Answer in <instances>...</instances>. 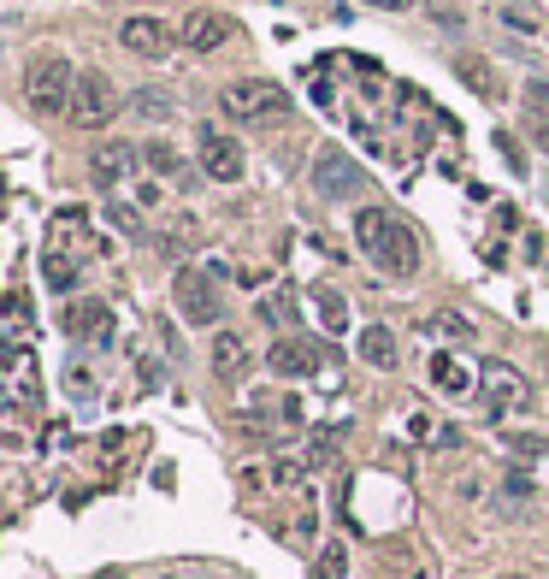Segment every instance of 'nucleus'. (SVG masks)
Here are the masks:
<instances>
[{
  "label": "nucleus",
  "mask_w": 549,
  "mask_h": 579,
  "mask_svg": "<svg viewBox=\"0 0 549 579\" xmlns=\"http://www.w3.org/2000/svg\"><path fill=\"white\" fill-rule=\"evenodd\" d=\"M65 385L77 390V396H89V373H83V367H71V373H65Z\"/></svg>",
  "instance_id": "nucleus-29"
},
{
  "label": "nucleus",
  "mask_w": 549,
  "mask_h": 579,
  "mask_svg": "<svg viewBox=\"0 0 549 579\" xmlns=\"http://www.w3.org/2000/svg\"><path fill=\"white\" fill-rule=\"evenodd\" d=\"M455 71H461V77H467V83H473V89H479L485 101H502V83L490 77V65H485V60H467V54H461V60H455Z\"/></svg>",
  "instance_id": "nucleus-20"
},
{
  "label": "nucleus",
  "mask_w": 549,
  "mask_h": 579,
  "mask_svg": "<svg viewBox=\"0 0 549 579\" xmlns=\"http://www.w3.org/2000/svg\"><path fill=\"white\" fill-rule=\"evenodd\" d=\"M502 18H508V24H514V30H538V18H532V12H520V6H508V12H502Z\"/></svg>",
  "instance_id": "nucleus-28"
},
{
  "label": "nucleus",
  "mask_w": 549,
  "mask_h": 579,
  "mask_svg": "<svg viewBox=\"0 0 549 579\" xmlns=\"http://www.w3.org/2000/svg\"><path fill=\"white\" fill-rule=\"evenodd\" d=\"M431 385L449 390V396H461V390H473V373H467L455 355H431Z\"/></svg>",
  "instance_id": "nucleus-18"
},
{
  "label": "nucleus",
  "mask_w": 549,
  "mask_h": 579,
  "mask_svg": "<svg viewBox=\"0 0 549 579\" xmlns=\"http://www.w3.org/2000/svg\"><path fill=\"white\" fill-rule=\"evenodd\" d=\"M195 160H201V172H207L213 184H237V178H243V148L213 125L195 130Z\"/></svg>",
  "instance_id": "nucleus-7"
},
{
  "label": "nucleus",
  "mask_w": 549,
  "mask_h": 579,
  "mask_svg": "<svg viewBox=\"0 0 549 579\" xmlns=\"http://www.w3.org/2000/svg\"><path fill=\"white\" fill-rule=\"evenodd\" d=\"M42 278H48V290H77V260L71 255H60V249H48V255H42Z\"/></svg>",
  "instance_id": "nucleus-19"
},
{
  "label": "nucleus",
  "mask_w": 549,
  "mask_h": 579,
  "mask_svg": "<svg viewBox=\"0 0 549 579\" xmlns=\"http://www.w3.org/2000/svg\"><path fill=\"white\" fill-rule=\"evenodd\" d=\"M361 361H366V367H378V373H390V367L402 361V349H396V331H390V325H366V331H361Z\"/></svg>",
  "instance_id": "nucleus-16"
},
{
  "label": "nucleus",
  "mask_w": 549,
  "mask_h": 579,
  "mask_svg": "<svg viewBox=\"0 0 549 579\" xmlns=\"http://www.w3.org/2000/svg\"><path fill=\"white\" fill-rule=\"evenodd\" d=\"M136 113H148V119H172V95H136Z\"/></svg>",
  "instance_id": "nucleus-26"
},
{
  "label": "nucleus",
  "mask_w": 549,
  "mask_h": 579,
  "mask_svg": "<svg viewBox=\"0 0 549 579\" xmlns=\"http://www.w3.org/2000/svg\"><path fill=\"white\" fill-rule=\"evenodd\" d=\"M260 314H266L272 325H290V320H296V296H290V290H284V296H266Z\"/></svg>",
  "instance_id": "nucleus-22"
},
{
  "label": "nucleus",
  "mask_w": 549,
  "mask_h": 579,
  "mask_svg": "<svg viewBox=\"0 0 549 579\" xmlns=\"http://www.w3.org/2000/svg\"><path fill=\"white\" fill-rule=\"evenodd\" d=\"M313 190L325 195V201H361L366 195L361 160H349L343 148H319L313 154Z\"/></svg>",
  "instance_id": "nucleus-5"
},
{
  "label": "nucleus",
  "mask_w": 549,
  "mask_h": 579,
  "mask_svg": "<svg viewBox=\"0 0 549 579\" xmlns=\"http://www.w3.org/2000/svg\"><path fill=\"white\" fill-rule=\"evenodd\" d=\"M502 579H526V574H502Z\"/></svg>",
  "instance_id": "nucleus-31"
},
{
  "label": "nucleus",
  "mask_w": 549,
  "mask_h": 579,
  "mask_svg": "<svg viewBox=\"0 0 549 579\" xmlns=\"http://www.w3.org/2000/svg\"><path fill=\"white\" fill-rule=\"evenodd\" d=\"M231 36H237V24H231L219 6H195V12L178 24V42L189 48V54H219Z\"/></svg>",
  "instance_id": "nucleus-8"
},
{
  "label": "nucleus",
  "mask_w": 549,
  "mask_h": 579,
  "mask_svg": "<svg viewBox=\"0 0 549 579\" xmlns=\"http://www.w3.org/2000/svg\"><path fill=\"white\" fill-rule=\"evenodd\" d=\"M71 95H77V71H71L65 54H36V60L24 65V101H30V113H42V119L71 113Z\"/></svg>",
  "instance_id": "nucleus-2"
},
{
  "label": "nucleus",
  "mask_w": 549,
  "mask_h": 579,
  "mask_svg": "<svg viewBox=\"0 0 549 579\" xmlns=\"http://www.w3.org/2000/svg\"><path fill=\"white\" fill-rule=\"evenodd\" d=\"M142 160H148L154 172H166V178H172V172H178V166H183V160H178V154H172V148H166V142H148V148H142Z\"/></svg>",
  "instance_id": "nucleus-24"
},
{
  "label": "nucleus",
  "mask_w": 549,
  "mask_h": 579,
  "mask_svg": "<svg viewBox=\"0 0 549 579\" xmlns=\"http://www.w3.org/2000/svg\"><path fill=\"white\" fill-rule=\"evenodd\" d=\"M213 373H219L225 385H237L248 373V343L237 331H219V337H213Z\"/></svg>",
  "instance_id": "nucleus-14"
},
{
  "label": "nucleus",
  "mask_w": 549,
  "mask_h": 579,
  "mask_svg": "<svg viewBox=\"0 0 549 579\" xmlns=\"http://www.w3.org/2000/svg\"><path fill=\"white\" fill-rule=\"evenodd\" d=\"M266 367L278 379H307V373L325 367V343H313V337H278L272 355H266Z\"/></svg>",
  "instance_id": "nucleus-11"
},
{
  "label": "nucleus",
  "mask_w": 549,
  "mask_h": 579,
  "mask_svg": "<svg viewBox=\"0 0 549 579\" xmlns=\"http://www.w3.org/2000/svg\"><path fill=\"white\" fill-rule=\"evenodd\" d=\"M479 396H485V414H508V408H526V402H532L526 379H520L508 361H485V373H479Z\"/></svg>",
  "instance_id": "nucleus-10"
},
{
  "label": "nucleus",
  "mask_w": 549,
  "mask_h": 579,
  "mask_svg": "<svg viewBox=\"0 0 549 579\" xmlns=\"http://www.w3.org/2000/svg\"><path fill=\"white\" fill-rule=\"evenodd\" d=\"M107 579H124V574H107Z\"/></svg>",
  "instance_id": "nucleus-32"
},
{
  "label": "nucleus",
  "mask_w": 549,
  "mask_h": 579,
  "mask_svg": "<svg viewBox=\"0 0 549 579\" xmlns=\"http://www.w3.org/2000/svg\"><path fill=\"white\" fill-rule=\"evenodd\" d=\"M65 331L77 343H113V308L107 302H71L65 308Z\"/></svg>",
  "instance_id": "nucleus-12"
},
{
  "label": "nucleus",
  "mask_w": 549,
  "mask_h": 579,
  "mask_svg": "<svg viewBox=\"0 0 549 579\" xmlns=\"http://www.w3.org/2000/svg\"><path fill=\"white\" fill-rule=\"evenodd\" d=\"M378 568L390 579H426V562L414 556L408 538H384V544H378Z\"/></svg>",
  "instance_id": "nucleus-15"
},
{
  "label": "nucleus",
  "mask_w": 549,
  "mask_h": 579,
  "mask_svg": "<svg viewBox=\"0 0 549 579\" xmlns=\"http://www.w3.org/2000/svg\"><path fill=\"white\" fill-rule=\"evenodd\" d=\"M372 6H384V12H408L414 0H372Z\"/></svg>",
  "instance_id": "nucleus-30"
},
{
  "label": "nucleus",
  "mask_w": 549,
  "mask_h": 579,
  "mask_svg": "<svg viewBox=\"0 0 549 579\" xmlns=\"http://www.w3.org/2000/svg\"><path fill=\"white\" fill-rule=\"evenodd\" d=\"M172 302H178V314H183L189 325H219V320H225V296H219L213 272L183 266L178 278H172Z\"/></svg>",
  "instance_id": "nucleus-4"
},
{
  "label": "nucleus",
  "mask_w": 549,
  "mask_h": 579,
  "mask_svg": "<svg viewBox=\"0 0 549 579\" xmlns=\"http://www.w3.org/2000/svg\"><path fill=\"white\" fill-rule=\"evenodd\" d=\"M313 308H319V325H325L331 337H337V331H349V302H343L331 284H319V290H313Z\"/></svg>",
  "instance_id": "nucleus-17"
},
{
  "label": "nucleus",
  "mask_w": 549,
  "mask_h": 579,
  "mask_svg": "<svg viewBox=\"0 0 549 579\" xmlns=\"http://www.w3.org/2000/svg\"><path fill=\"white\" fill-rule=\"evenodd\" d=\"M355 243H361V255L378 266V272H390V278H414L420 272V237H414V225L402 219V213H390V207H361L355 213Z\"/></svg>",
  "instance_id": "nucleus-1"
},
{
  "label": "nucleus",
  "mask_w": 549,
  "mask_h": 579,
  "mask_svg": "<svg viewBox=\"0 0 549 579\" xmlns=\"http://www.w3.org/2000/svg\"><path fill=\"white\" fill-rule=\"evenodd\" d=\"M343 574H349V550L331 538V544L319 550V562H313V579H343Z\"/></svg>",
  "instance_id": "nucleus-21"
},
{
  "label": "nucleus",
  "mask_w": 549,
  "mask_h": 579,
  "mask_svg": "<svg viewBox=\"0 0 549 579\" xmlns=\"http://www.w3.org/2000/svg\"><path fill=\"white\" fill-rule=\"evenodd\" d=\"M130 166H136L130 142H101L95 160H89V178H95V190H119L124 178H130Z\"/></svg>",
  "instance_id": "nucleus-13"
},
{
  "label": "nucleus",
  "mask_w": 549,
  "mask_h": 579,
  "mask_svg": "<svg viewBox=\"0 0 549 579\" xmlns=\"http://www.w3.org/2000/svg\"><path fill=\"white\" fill-rule=\"evenodd\" d=\"M219 107L237 125H278V119H290V89L272 83V77H243V83H231L219 95Z\"/></svg>",
  "instance_id": "nucleus-3"
},
{
  "label": "nucleus",
  "mask_w": 549,
  "mask_h": 579,
  "mask_svg": "<svg viewBox=\"0 0 549 579\" xmlns=\"http://www.w3.org/2000/svg\"><path fill=\"white\" fill-rule=\"evenodd\" d=\"M113 113H119V89H113V77H107V71H83L65 119H71L77 130H101Z\"/></svg>",
  "instance_id": "nucleus-6"
},
{
  "label": "nucleus",
  "mask_w": 549,
  "mask_h": 579,
  "mask_svg": "<svg viewBox=\"0 0 549 579\" xmlns=\"http://www.w3.org/2000/svg\"><path fill=\"white\" fill-rule=\"evenodd\" d=\"M508 450H514V455H538V461H544L549 444L538 438V432H514V438H508Z\"/></svg>",
  "instance_id": "nucleus-27"
},
{
  "label": "nucleus",
  "mask_w": 549,
  "mask_h": 579,
  "mask_svg": "<svg viewBox=\"0 0 549 579\" xmlns=\"http://www.w3.org/2000/svg\"><path fill=\"white\" fill-rule=\"evenodd\" d=\"M119 42L130 48V54H136V60H166V54L178 48L172 24H166V18H148V12L124 18V24H119Z\"/></svg>",
  "instance_id": "nucleus-9"
},
{
  "label": "nucleus",
  "mask_w": 549,
  "mask_h": 579,
  "mask_svg": "<svg viewBox=\"0 0 549 579\" xmlns=\"http://www.w3.org/2000/svg\"><path fill=\"white\" fill-rule=\"evenodd\" d=\"M426 331H437V337H473V325L461 320V314H431V320H420Z\"/></svg>",
  "instance_id": "nucleus-23"
},
{
  "label": "nucleus",
  "mask_w": 549,
  "mask_h": 579,
  "mask_svg": "<svg viewBox=\"0 0 549 579\" xmlns=\"http://www.w3.org/2000/svg\"><path fill=\"white\" fill-rule=\"evenodd\" d=\"M526 130H532V142L549 154V107H532V101H526Z\"/></svg>",
  "instance_id": "nucleus-25"
}]
</instances>
